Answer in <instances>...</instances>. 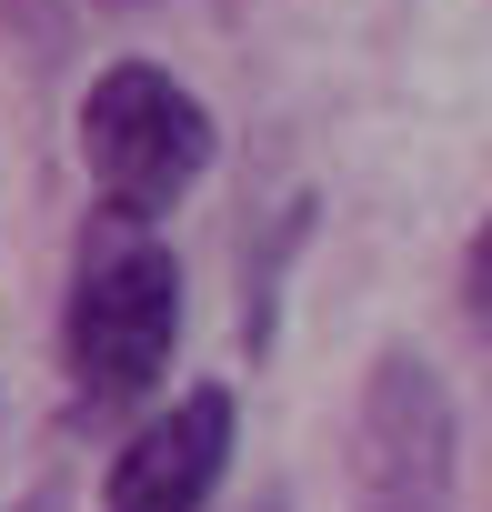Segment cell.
I'll list each match as a JSON object with an SVG mask.
<instances>
[{"label": "cell", "instance_id": "obj_1", "mask_svg": "<svg viewBox=\"0 0 492 512\" xmlns=\"http://www.w3.org/2000/svg\"><path fill=\"white\" fill-rule=\"evenodd\" d=\"M81 161H91V191L111 201V221L151 231L211 171V111L161 61H111L81 91Z\"/></svg>", "mask_w": 492, "mask_h": 512}, {"label": "cell", "instance_id": "obj_2", "mask_svg": "<svg viewBox=\"0 0 492 512\" xmlns=\"http://www.w3.org/2000/svg\"><path fill=\"white\" fill-rule=\"evenodd\" d=\"M171 342H181V262L121 221L111 241H91V262L71 282V382L91 412H121L141 402L161 372H171Z\"/></svg>", "mask_w": 492, "mask_h": 512}, {"label": "cell", "instance_id": "obj_3", "mask_svg": "<svg viewBox=\"0 0 492 512\" xmlns=\"http://www.w3.org/2000/svg\"><path fill=\"white\" fill-rule=\"evenodd\" d=\"M462 422L422 352H382L352 412V512H452Z\"/></svg>", "mask_w": 492, "mask_h": 512}, {"label": "cell", "instance_id": "obj_4", "mask_svg": "<svg viewBox=\"0 0 492 512\" xmlns=\"http://www.w3.org/2000/svg\"><path fill=\"white\" fill-rule=\"evenodd\" d=\"M221 472H231V392L201 382L161 422L131 432V452L101 482V512H201L221 492Z\"/></svg>", "mask_w": 492, "mask_h": 512}, {"label": "cell", "instance_id": "obj_5", "mask_svg": "<svg viewBox=\"0 0 492 512\" xmlns=\"http://www.w3.org/2000/svg\"><path fill=\"white\" fill-rule=\"evenodd\" d=\"M462 302H472V322H482V342H492V221L472 231V262H462Z\"/></svg>", "mask_w": 492, "mask_h": 512}, {"label": "cell", "instance_id": "obj_6", "mask_svg": "<svg viewBox=\"0 0 492 512\" xmlns=\"http://www.w3.org/2000/svg\"><path fill=\"white\" fill-rule=\"evenodd\" d=\"M252 512H282V502H252Z\"/></svg>", "mask_w": 492, "mask_h": 512}]
</instances>
